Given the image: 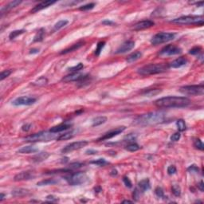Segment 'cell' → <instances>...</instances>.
I'll use <instances>...</instances> for the list:
<instances>
[{
	"label": "cell",
	"mask_w": 204,
	"mask_h": 204,
	"mask_svg": "<svg viewBox=\"0 0 204 204\" xmlns=\"http://www.w3.org/2000/svg\"><path fill=\"white\" fill-rule=\"evenodd\" d=\"M154 105L160 109L185 108L191 105V100L185 97L170 96L156 100L154 102Z\"/></svg>",
	"instance_id": "1"
},
{
	"label": "cell",
	"mask_w": 204,
	"mask_h": 204,
	"mask_svg": "<svg viewBox=\"0 0 204 204\" xmlns=\"http://www.w3.org/2000/svg\"><path fill=\"white\" fill-rule=\"evenodd\" d=\"M165 114L162 112H152L143 114L136 119L135 122L137 125H155L161 123L164 120Z\"/></svg>",
	"instance_id": "2"
},
{
	"label": "cell",
	"mask_w": 204,
	"mask_h": 204,
	"mask_svg": "<svg viewBox=\"0 0 204 204\" xmlns=\"http://www.w3.org/2000/svg\"><path fill=\"white\" fill-rule=\"evenodd\" d=\"M168 69V66L165 64H149L140 68L137 70V73L142 76L154 75L165 72Z\"/></svg>",
	"instance_id": "3"
},
{
	"label": "cell",
	"mask_w": 204,
	"mask_h": 204,
	"mask_svg": "<svg viewBox=\"0 0 204 204\" xmlns=\"http://www.w3.org/2000/svg\"><path fill=\"white\" fill-rule=\"evenodd\" d=\"M171 23L179 25H194L202 27L203 25V17L198 15H187L173 19Z\"/></svg>",
	"instance_id": "4"
},
{
	"label": "cell",
	"mask_w": 204,
	"mask_h": 204,
	"mask_svg": "<svg viewBox=\"0 0 204 204\" xmlns=\"http://www.w3.org/2000/svg\"><path fill=\"white\" fill-rule=\"evenodd\" d=\"M55 137V133L51 132H40L27 136L24 139L26 142L29 143H37V142H49L53 140Z\"/></svg>",
	"instance_id": "5"
},
{
	"label": "cell",
	"mask_w": 204,
	"mask_h": 204,
	"mask_svg": "<svg viewBox=\"0 0 204 204\" xmlns=\"http://www.w3.org/2000/svg\"><path fill=\"white\" fill-rule=\"evenodd\" d=\"M66 182L71 186H78L86 183L88 181L89 177L84 172H75L65 176Z\"/></svg>",
	"instance_id": "6"
},
{
	"label": "cell",
	"mask_w": 204,
	"mask_h": 204,
	"mask_svg": "<svg viewBox=\"0 0 204 204\" xmlns=\"http://www.w3.org/2000/svg\"><path fill=\"white\" fill-rule=\"evenodd\" d=\"M179 91L184 95L202 96L204 93V86L203 84L182 86L179 88Z\"/></svg>",
	"instance_id": "7"
},
{
	"label": "cell",
	"mask_w": 204,
	"mask_h": 204,
	"mask_svg": "<svg viewBox=\"0 0 204 204\" xmlns=\"http://www.w3.org/2000/svg\"><path fill=\"white\" fill-rule=\"evenodd\" d=\"M175 37V33H168V32H160L152 37L151 39V43L154 46L160 45L163 43H166L173 40Z\"/></svg>",
	"instance_id": "8"
},
{
	"label": "cell",
	"mask_w": 204,
	"mask_h": 204,
	"mask_svg": "<svg viewBox=\"0 0 204 204\" xmlns=\"http://www.w3.org/2000/svg\"><path fill=\"white\" fill-rule=\"evenodd\" d=\"M89 142L86 141V140H80V141L77 142H73L69 144H67L66 147L62 149V153H69L73 151H76V150H78L81 148L86 147V145H88Z\"/></svg>",
	"instance_id": "9"
},
{
	"label": "cell",
	"mask_w": 204,
	"mask_h": 204,
	"mask_svg": "<svg viewBox=\"0 0 204 204\" xmlns=\"http://www.w3.org/2000/svg\"><path fill=\"white\" fill-rule=\"evenodd\" d=\"M182 53L181 48L179 46H174V45H168L165 46L161 49L160 52V55L161 56H173V55H177Z\"/></svg>",
	"instance_id": "10"
},
{
	"label": "cell",
	"mask_w": 204,
	"mask_h": 204,
	"mask_svg": "<svg viewBox=\"0 0 204 204\" xmlns=\"http://www.w3.org/2000/svg\"><path fill=\"white\" fill-rule=\"evenodd\" d=\"M37 99L32 97L28 96H23L16 98L12 102V105L14 106H21V105H34L36 102Z\"/></svg>",
	"instance_id": "11"
},
{
	"label": "cell",
	"mask_w": 204,
	"mask_h": 204,
	"mask_svg": "<svg viewBox=\"0 0 204 204\" xmlns=\"http://www.w3.org/2000/svg\"><path fill=\"white\" fill-rule=\"evenodd\" d=\"M125 126H121V127H119V128H116V129H113V130H111L109 132H106L105 134H104V136H102L101 137L97 140L98 141H102V140H109V139H112L113 137H115L116 136H118L119 134H120L121 132H123L125 130Z\"/></svg>",
	"instance_id": "12"
},
{
	"label": "cell",
	"mask_w": 204,
	"mask_h": 204,
	"mask_svg": "<svg viewBox=\"0 0 204 204\" xmlns=\"http://www.w3.org/2000/svg\"><path fill=\"white\" fill-rule=\"evenodd\" d=\"M35 177V175L34 172L30 171H22L18 174H17L14 178V180L15 182H19V181H24V180H30L34 178Z\"/></svg>",
	"instance_id": "13"
},
{
	"label": "cell",
	"mask_w": 204,
	"mask_h": 204,
	"mask_svg": "<svg viewBox=\"0 0 204 204\" xmlns=\"http://www.w3.org/2000/svg\"><path fill=\"white\" fill-rule=\"evenodd\" d=\"M135 46V42L132 40H128L122 44L121 46L119 47L118 49H116V53H125L129 52L130 50H132Z\"/></svg>",
	"instance_id": "14"
},
{
	"label": "cell",
	"mask_w": 204,
	"mask_h": 204,
	"mask_svg": "<svg viewBox=\"0 0 204 204\" xmlns=\"http://www.w3.org/2000/svg\"><path fill=\"white\" fill-rule=\"evenodd\" d=\"M155 25V23L151 20H143L140 22H138L137 23H136L133 27V30H144V29H148L150 27H153Z\"/></svg>",
	"instance_id": "15"
},
{
	"label": "cell",
	"mask_w": 204,
	"mask_h": 204,
	"mask_svg": "<svg viewBox=\"0 0 204 204\" xmlns=\"http://www.w3.org/2000/svg\"><path fill=\"white\" fill-rule=\"evenodd\" d=\"M86 75L81 74V73H80L78 72L72 73H70L69 75L64 77L62 79V81L65 83L71 82V81H81V80Z\"/></svg>",
	"instance_id": "16"
},
{
	"label": "cell",
	"mask_w": 204,
	"mask_h": 204,
	"mask_svg": "<svg viewBox=\"0 0 204 204\" xmlns=\"http://www.w3.org/2000/svg\"><path fill=\"white\" fill-rule=\"evenodd\" d=\"M56 3V1H44V2H42L40 3L38 5H36L35 7H34L31 10H30V13H36V12H38L40 10H43L45 8H47L49 6L53 5Z\"/></svg>",
	"instance_id": "17"
},
{
	"label": "cell",
	"mask_w": 204,
	"mask_h": 204,
	"mask_svg": "<svg viewBox=\"0 0 204 204\" xmlns=\"http://www.w3.org/2000/svg\"><path fill=\"white\" fill-rule=\"evenodd\" d=\"M71 127H72V125H70V124L62 123V124H60L56 126H53V128L49 129V132H53V133H58V132H62V131H66L67 129H70Z\"/></svg>",
	"instance_id": "18"
},
{
	"label": "cell",
	"mask_w": 204,
	"mask_h": 204,
	"mask_svg": "<svg viewBox=\"0 0 204 204\" xmlns=\"http://www.w3.org/2000/svg\"><path fill=\"white\" fill-rule=\"evenodd\" d=\"M188 63V59L184 58V57H180L177 59L174 60L170 64V67L171 68H174V69H177V68H180L182 66H185Z\"/></svg>",
	"instance_id": "19"
},
{
	"label": "cell",
	"mask_w": 204,
	"mask_h": 204,
	"mask_svg": "<svg viewBox=\"0 0 204 204\" xmlns=\"http://www.w3.org/2000/svg\"><path fill=\"white\" fill-rule=\"evenodd\" d=\"M21 3H22V1L15 0V1H12V2L9 3L6 7H2V9H1V16H3L4 13H7V11H9V10H11V9L16 7L17 6H18Z\"/></svg>",
	"instance_id": "20"
},
{
	"label": "cell",
	"mask_w": 204,
	"mask_h": 204,
	"mask_svg": "<svg viewBox=\"0 0 204 204\" xmlns=\"http://www.w3.org/2000/svg\"><path fill=\"white\" fill-rule=\"evenodd\" d=\"M38 151L39 149L35 146H26L20 148L18 152L21 154H30V153H36Z\"/></svg>",
	"instance_id": "21"
},
{
	"label": "cell",
	"mask_w": 204,
	"mask_h": 204,
	"mask_svg": "<svg viewBox=\"0 0 204 204\" xmlns=\"http://www.w3.org/2000/svg\"><path fill=\"white\" fill-rule=\"evenodd\" d=\"M138 188L142 192L148 191L151 188V183H150V180L148 179H144L140 182H139Z\"/></svg>",
	"instance_id": "22"
},
{
	"label": "cell",
	"mask_w": 204,
	"mask_h": 204,
	"mask_svg": "<svg viewBox=\"0 0 204 204\" xmlns=\"http://www.w3.org/2000/svg\"><path fill=\"white\" fill-rule=\"evenodd\" d=\"M84 43H85L84 42H79L76 43V44H73V45H72V46H70V47H69V48L62 50V51L60 53V54H66V53H70V52H73V51H75L77 49L81 48L82 46H84Z\"/></svg>",
	"instance_id": "23"
},
{
	"label": "cell",
	"mask_w": 204,
	"mask_h": 204,
	"mask_svg": "<svg viewBox=\"0 0 204 204\" xmlns=\"http://www.w3.org/2000/svg\"><path fill=\"white\" fill-rule=\"evenodd\" d=\"M49 156V154L48 152L46 151H43V152H40L38 153L37 155H35L32 158V160L35 163H40V162H42L44 160H46V159L48 158Z\"/></svg>",
	"instance_id": "24"
},
{
	"label": "cell",
	"mask_w": 204,
	"mask_h": 204,
	"mask_svg": "<svg viewBox=\"0 0 204 204\" xmlns=\"http://www.w3.org/2000/svg\"><path fill=\"white\" fill-rule=\"evenodd\" d=\"M142 57V53L140 51H136L134 53H132L131 54H129L128 58H127V62L128 63H132L137 61L138 59H140Z\"/></svg>",
	"instance_id": "25"
},
{
	"label": "cell",
	"mask_w": 204,
	"mask_h": 204,
	"mask_svg": "<svg viewBox=\"0 0 204 204\" xmlns=\"http://www.w3.org/2000/svg\"><path fill=\"white\" fill-rule=\"evenodd\" d=\"M107 121V117L104 116H97L92 120V127H97L99 125H101L103 124H105Z\"/></svg>",
	"instance_id": "26"
},
{
	"label": "cell",
	"mask_w": 204,
	"mask_h": 204,
	"mask_svg": "<svg viewBox=\"0 0 204 204\" xmlns=\"http://www.w3.org/2000/svg\"><path fill=\"white\" fill-rule=\"evenodd\" d=\"M160 92H161V90L159 89H146L141 93L143 95L147 96V97H152V96L157 95Z\"/></svg>",
	"instance_id": "27"
},
{
	"label": "cell",
	"mask_w": 204,
	"mask_h": 204,
	"mask_svg": "<svg viewBox=\"0 0 204 204\" xmlns=\"http://www.w3.org/2000/svg\"><path fill=\"white\" fill-rule=\"evenodd\" d=\"M73 132H66L64 134H62L60 135L59 136L57 137V140L58 141H62V140H69V139H72L73 137Z\"/></svg>",
	"instance_id": "28"
},
{
	"label": "cell",
	"mask_w": 204,
	"mask_h": 204,
	"mask_svg": "<svg viewBox=\"0 0 204 204\" xmlns=\"http://www.w3.org/2000/svg\"><path fill=\"white\" fill-rule=\"evenodd\" d=\"M29 194V191L28 190H26V189H16V190H14L12 191V194L15 197H22V196H24V195H27V194Z\"/></svg>",
	"instance_id": "29"
},
{
	"label": "cell",
	"mask_w": 204,
	"mask_h": 204,
	"mask_svg": "<svg viewBox=\"0 0 204 204\" xmlns=\"http://www.w3.org/2000/svg\"><path fill=\"white\" fill-rule=\"evenodd\" d=\"M69 23V21L68 20H60L58 21V23H56L54 24L53 26V30H59L60 29H62L63 27L66 26L67 24Z\"/></svg>",
	"instance_id": "30"
},
{
	"label": "cell",
	"mask_w": 204,
	"mask_h": 204,
	"mask_svg": "<svg viewBox=\"0 0 204 204\" xmlns=\"http://www.w3.org/2000/svg\"><path fill=\"white\" fill-rule=\"evenodd\" d=\"M58 183V180H55L53 179H47L45 180H42V181L38 182L37 185L38 186H47V185H53Z\"/></svg>",
	"instance_id": "31"
},
{
	"label": "cell",
	"mask_w": 204,
	"mask_h": 204,
	"mask_svg": "<svg viewBox=\"0 0 204 204\" xmlns=\"http://www.w3.org/2000/svg\"><path fill=\"white\" fill-rule=\"evenodd\" d=\"M140 148V147L136 143H134V142H133V143H130V144H129L128 145H126V147H125V149H126L127 151H131V152L138 151Z\"/></svg>",
	"instance_id": "32"
},
{
	"label": "cell",
	"mask_w": 204,
	"mask_h": 204,
	"mask_svg": "<svg viewBox=\"0 0 204 204\" xmlns=\"http://www.w3.org/2000/svg\"><path fill=\"white\" fill-rule=\"evenodd\" d=\"M48 83V79L45 77H39L38 79H37L34 82H33L34 86H43L46 85Z\"/></svg>",
	"instance_id": "33"
},
{
	"label": "cell",
	"mask_w": 204,
	"mask_h": 204,
	"mask_svg": "<svg viewBox=\"0 0 204 204\" xmlns=\"http://www.w3.org/2000/svg\"><path fill=\"white\" fill-rule=\"evenodd\" d=\"M176 126H177L179 132H183L187 129V126L185 124V121L183 119H179L176 121Z\"/></svg>",
	"instance_id": "34"
},
{
	"label": "cell",
	"mask_w": 204,
	"mask_h": 204,
	"mask_svg": "<svg viewBox=\"0 0 204 204\" xmlns=\"http://www.w3.org/2000/svg\"><path fill=\"white\" fill-rule=\"evenodd\" d=\"M43 37H44V29H40L38 33L36 34V35L34 38V42H42L43 40Z\"/></svg>",
	"instance_id": "35"
},
{
	"label": "cell",
	"mask_w": 204,
	"mask_h": 204,
	"mask_svg": "<svg viewBox=\"0 0 204 204\" xmlns=\"http://www.w3.org/2000/svg\"><path fill=\"white\" fill-rule=\"evenodd\" d=\"M24 32H25V30H14V31H12V32L9 34V38H10V40L14 39V38H16L18 36H19V35H21V34H23Z\"/></svg>",
	"instance_id": "36"
},
{
	"label": "cell",
	"mask_w": 204,
	"mask_h": 204,
	"mask_svg": "<svg viewBox=\"0 0 204 204\" xmlns=\"http://www.w3.org/2000/svg\"><path fill=\"white\" fill-rule=\"evenodd\" d=\"M171 191H172L173 194L176 197L180 196V194H181V188L177 184H175L171 187Z\"/></svg>",
	"instance_id": "37"
},
{
	"label": "cell",
	"mask_w": 204,
	"mask_h": 204,
	"mask_svg": "<svg viewBox=\"0 0 204 204\" xmlns=\"http://www.w3.org/2000/svg\"><path fill=\"white\" fill-rule=\"evenodd\" d=\"M83 68H84V65H83L82 63L80 62L78 64H77V66H73L71 68H69L68 70L71 73H77L79 72L80 70H81Z\"/></svg>",
	"instance_id": "38"
},
{
	"label": "cell",
	"mask_w": 204,
	"mask_h": 204,
	"mask_svg": "<svg viewBox=\"0 0 204 204\" xmlns=\"http://www.w3.org/2000/svg\"><path fill=\"white\" fill-rule=\"evenodd\" d=\"M105 45V42H99L97 45V49L95 50L96 56H99L101 53L102 49L104 48V46Z\"/></svg>",
	"instance_id": "39"
},
{
	"label": "cell",
	"mask_w": 204,
	"mask_h": 204,
	"mask_svg": "<svg viewBox=\"0 0 204 204\" xmlns=\"http://www.w3.org/2000/svg\"><path fill=\"white\" fill-rule=\"evenodd\" d=\"M91 164H95L97 165V166H100V167H102V166H105V165L108 164L109 163L106 161L105 159H98L97 160H94V161H91L90 162Z\"/></svg>",
	"instance_id": "40"
},
{
	"label": "cell",
	"mask_w": 204,
	"mask_h": 204,
	"mask_svg": "<svg viewBox=\"0 0 204 204\" xmlns=\"http://www.w3.org/2000/svg\"><path fill=\"white\" fill-rule=\"evenodd\" d=\"M194 147L195 148L199 149V150H201V151L203 150V142H202V140H201L200 139H196V140H194Z\"/></svg>",
	"instance_id": "41"
},
{
	"label": "cell",
	"mask_w": 204,
	"mask_h": 204,
	"mask_svg": "<svg viewBox=\"0 0 204 204\" xmlns=\"http://www.w3.org/2000/svg\"><path fill=\"white\" fill-rule=\"evenodd\" d=\"M95 7V3H88L86 5H84V6H81V7H79V10H81V11H85V10H89L93 9Z\"/></svg>",
	"instance_id": "42"
},
{
	"label": "cell",
	"mask_w": 204,
	"mask_h": 204,
	"mask_svg": "<svg viewBox=\"0 0 204 204\" xmlns=\"http://www.w3.org/2000/svg\"><path fill=\"white\" fill-rule=\"evenodd\" d=\"M12 73V71L10 69H7V70H3L2 71L1 74H0V81H3L5 78L8 77L10 75V73Z\"/></svg>",
	"instance_id": "43"
},
{
	"label": "cell",
	"mask_w": 204,
	"mask_h": 204,
	"mask_svg": "<svg viewBox=\"0 0 204 204\" xmlns=\"http://www.w3.org/2000/svg\"><path fill=\"white\" fill-rule=\"evenodd\" d=\"M83 164H81V163H78V162H77V163H73V164H69V167L68 169H69L70 171H72V170H74V169H77V168H81Z\"/></svg>",
	"instance_id": "44"
},
{
	"label": "cell",
	"mask_w": 204,
	"mask_h": 204,
	"mask_svg": "<svg viewBox=\"0 0 204 204\" xmlns=\"http://www.w3.org/2000/svg\"><path fill=\"white\" fill-rule=\"evenodd\" d=\"M201 50H202V48H201L200 46H195V47L189 50V53L192 54V55H196V54H199V53H200Z\"/></svg>",
	"instance_id": "45"
},
{
	"label": "cell",
	"mask_w": 204,
	"mask_h": 204,
	"mask_svg": "<svg viewBox=\"0 0 204 204\" xmlns=\"http://www.w3.org/2000/svg\"><path fill=\"white\" fill-rule=\"evenodd\" d=\"M155 194H156V196H157V197L164 198V190H163L161 188H160V187L155 188Z\"/></svg>",
	"instance_id": "46"
},
{
	"label": "cell",
	"mask_w": 204,
	"mask_h": 204,
	"mask_svg": "<svg viewBox=\"0 0 204 204\" xmlns=\"http://www.w3.org/2000/svg\"><path fill=\"white\" fill-rule=\"evenodd\" d=\"M123 182H124V183H125V185L127 187V188H132V182H131V180L129 179V177H127V176H124V177H123Z\"/></svg>",
	"instance_id": "47"
},
{
	"label": "cell",
	"mask_w": 204,
	"mask_h": 204,
	"mask_svg": "<svg viewBox=\"0 0 204 204\" xmlns=\"http://www.w3.org/2000/svg\"><path fill=\"white\" fill-rule=\"evenodd\" d=\"M180 137H181V134H180V132H175V133H174V134L171 136V140L173 142H176L180 139Z\"/></svg>",
	"instance_id": "48"
},
{
	"label": "cell",
	"mask_w": 204,
	"mask_h": 204,
	"mask_svg": "<svg viewBox=\"0 0 204 204\" xmlns=\"http://www.w3.org/2000/svg\"><path fill=\"white\" fill-rule=\"evenodd\" d=\"M176 171H177V169H176V168L175 167L174 165H171V166H169L168 168V174L170 175L175 174Z\"/></svg>",
	"instance_id": "49"
},
{
	"label": "cell",
	"mask_w": 204,
	"mask_h": 204,
	"mask_svg": "<svg viewBox=\"0 0 204 204\" xmlns=\"http://www.w3.org/2000/svg\"><path fill=\"white\" fill-rule=\"evenodd\" d=\"M140 190L139 188H136L135 191H133V194H132V197L135 200H138L139 197H140Z\"/></svg>",
	"instance_id": "50"
},
{
	"label": "cell",
	"mask_w": 204,
	"mask_h": 204,
	"mask_svg": "<svg viewBox=\"0 0 204 204\" xmlns=\"http://www.w3.org/2000/svg\"><path fill=\"white\" fill-rule=\"evenodd\" d=\"M188 171H190V172H198L199 168L195 164H192L188 168Z\"/></svg>",
	"instance_id": "51"
},
{
	"label": "cell",
	"mask_w": 204,
	"mask_h": 204,
	"mask_svg": "<svg viewBox=\"0 0 204 204\" xmlns=\"http://www.w3.org/2000/svg\"><path fill=\"white\" fill-rule=\"evenodd\" d=\"M46 199H47V200H49V203H53V202L58 201V198H55L53 195H48V196L46 197Z\"/></svg>",
	"instance_id": "52"
},
{
	"label": "cell",
	"mask_w": 204,
	"mask_h": 204,
	"mask_svg": "<svg viewBox=\"0 0 204 204\" xmlns=\"http://www.w3.org/2000/svg\"><path fill=\"white\" fill-rule=\"evenodd\" d=\"M30 127H31V125L30 124H26V125L22 126V130L24 131V132H28L30 129Z\"/></svg>",
	"instance_id": "53"
},
{
	"label": "cell",
	"mask_w": 204,
	"mask_h": 204,
	"mask_svg": "<svg viewBox=\"0 0 204 204\" xmlns=\"http://www.w3.org/2000/svg\"><path fill=\"white\" fill-rule=\"evenodd\" d=\"M102 24H104V25H107V26H112V25L114 24V23H113L112 21H110V20L109 19H106L102 22Z\"/></svg>",
	"instance_id": "54"
},
{
	"label": "cell",
	"mask_w": 204,
	"mask_h": 204,
	"mask_svg": "<svg viewBox=\"0 0 204 204\" xmlns=\"http://www.w3.org/2000/svg\"><path fill=\"white\" fill-rule=\"evenodd\" d=\"M198 188H199L201 191H204V183L203 180H201V181L198 183Z\"/></svg>",
	"instance_id": "55"
},
{
	"label": "cell",
	"mask_w": 204,
	"mask_h": 204,
	"mask_svg": "<svg viewBox=\"0 0 204 204\" xmlns=\"http://www.w3.org/2000/svg\"><path fill=\"white\" fill-rule=\"evenodd\" d=\"M86 153L87 155H95V154L97 153V151H95V150H92V149H88L86 151Z\"/></svg>",
	"instance_id": "56"
},
{
	"label": "cell",
	"mask_w": 204,
	"mask_h": 204,
	"mask_svg": "<svg viewBox=\"0 0 204 204\" xmlns=\"http://www.w3.org/2000/svg\"><path fill=\"white\" fill-rule=\"evenodd\" d=\"M39 52V49H32L30 50V54H34V53H38Z\"/></svg>",
	"instance_id": "57"
},
{
	"label": "cell",
	"mask_w": 204,
	"mask_h": 204,
	"mask_svg": "<svg viewBox=\"0 0 204 204\" xmlns=\"http://www.w3.org/2000/svg\"><path fill=\"white\" fill-rule=\"evenodd\" d=\"M117 174H118V172H117V171H116V169H113V170L110 172V175H112V176H116V175H117Z\"/></svg>",
	"instance_id": "58"
},
{
	"label": "cell",
	"mask_w": 204,
	"mask_h": 204,
	"mask_svg": "<svg viewBox=\"0 0 204 204\" xmlns=\"http://www.w3.org/2000/svg\"><path fill=\"white\" fill-rule=\"evenodd\" d=\"M95 193H99V192H101V187H97V188H95Z\"/></svg>",
	"instance_id": "59"
},
{
	"label": "cell",
	"mask_w": 204,
	"mask_h": 204,
	"mask_svg": "<svg viewBox=\"0 0 204 204\" xmlns=\"http://www.w3.org/2000/svg\"><path fill=\"white\" fill-rule=\"evenodd\" d=\"M4 197H5V194L1 193V194H0V202H3V200L4 199Z\"/></svg>",
	"instance_id": "60"
},
{
	"label": "cell",
	"mask_w": 204,
	"mask_h": 204,
	"mask_svg": "<svg viewBox=\"0 0 204 204\" xmlns=\"http://www.w3.org/2000/svg\"><path fill=\"white\" fill-rule=\"evenodd\" d=\"M196 6L197 7H203V2H198V3H196Z\"/></svg>",
	"instance_id": "61"
},
{
	"label": "cell",
	"mask_w": 204,
	"mask_h": 204,
	"mask_svg": "<svg viewBox=\"0 0 204 204\" xmlns=\"http://www.w3.org/2000/svg\"><path fill=\"white\" fill-rule=\"evenodd\" d=\"M133 201H130V200H123L122 201V203H132Z\"/></svg>",
	"instance_id": "62"
}]
</instances>
